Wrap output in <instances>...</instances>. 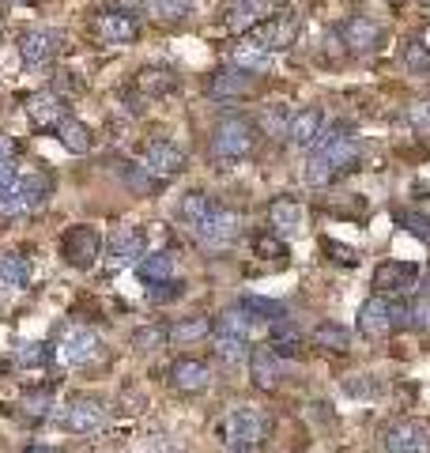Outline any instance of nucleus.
Listing matches in <instances>:
<instances>
[{
  "mask_svg": "<svg viewBox=\"0 0 430 453\" xmlns=\"http://www.w3.org/2000/svg\"><path fill=\"white\" fill-rule=\"evenodd\" d=\"M253 144H257L253 121L238 118V113L223 118V121L211 129V136H208L211 163H219V166H234V163H242V159H250V155H253Z\"/></svg>",
  "mask_w": 430,
  "mask_h": 453,
  "instance_id": "f257e3e1",
  "label": "nucleus"
},
{
  "mask_svg": "<svg viewBox=\"0 0 430 453\" xmlns=\"http://www.w3.org/2000/svg\"><path fill=\"white\" fill-rule=\"evenodd\" d=\"M272 434V419L261 412V408H234L219 419V442L231 449H250L261 446Z\"/></svg>",
  "mask_w": 430,
  "mask_h": 453,
  "instance_id": "f03ea898",
  "label": "nucleus"
},
{
  "mask_svg": "<svg viewBox=\"0 0 430 453\" xmlns=\"http://www.w3.org/2000/svg\"><path fill=\"white\" fill-rule=\"evenodd\" d=\"M310 151L325 155V159L333 163L336 178L343 174V170H355V166H358V159H363V144H358V136H355V129H351L348 121H333V125H325L321 136L313 140V148H310Z\"/></svg>",
  "mask_w": 430,
  "mask_h": 453,
  "instance_id": "7ed1b4c3",
  "label": "nucleus"
},
{
  "mask_svg": "<svg viewBox=\"0 0 430 453\" xmlns=\"http://www.w3.org/2000/svg\"><path fill=\"white\" fill-rule=\"evenodd\" d=\"M53 351H57V363H65V366H88L103 356V336L88 329V325H72L53 344Z\"/></svg>",
  "mask_w": 430,
  "mask_h": 453,
  "instance_id": "20e7f679",
  "label": "nucleus"
},
{
  "mask_svg": "<svg viewBox=\"0 0 430 453\" xmlns=\"http://www.w3.org/2000/svg\"><path fill=\"white\" fill-rule=\"evenodd\" d=\"M61 257H65V265L83 273V268H91L98 257H103V234H98L95 226H83V223L68 226L61 234Z\"/></svg>",
  "mask_w": 430,
  "mask_h": 453,
  "instance_id": "39448f33",
  "label": "nucleus"
},
{
  "mask_svg": "<svg viewBox=\"0 0 430 453\" xmlns=\"http://www.w3.org/2000/svg\"><path fill=\"white\" fill-rule=\"evenodd\" d=\"M385 453H430V423L426 419H396L381 431Z\"/></svg>",
  "mask_w": 430,
  "mask_h": 453,
  "instance_id": "423d86ee",
  "label": "nucleus"
},
{
  "mask_svg": "<svg viewBox=\"0 0 430 453\" xmlns=\"http://www.w3.org/2000/svg\"><path fill=\"white\" fill-rule=\"evenodd\" d=\"M246 38L257 42V46L268 50V53H283V50H291L295 38H298V16H291V12H283V16H268L261 23H253L246 31Z\"/></svg>",
  "mask_w": 430,
  "mask_h": 453,
  "instance_id": "0eeeda50",
  "label": "nucleus"
},
{
  "mask_svg": "<svg viewBox=\"0 0 430 453\" xmlns=\"http://www.w3.org/2000/svg\"><path fill=\"white\" fill-rule=\"evenodd\" d=\"M238 226H242L238 211L223 208V204H211L208 216L200 223H193V238L196 242H204V246H211V250H223V246H231L238 238Z\"/></svg>",
  "mask_w": 430,
  "mask_h": 453,
  "instance_id": "6e6552de",
  "label": "nucleus"
},
{
  "mask_svg": "<svg viewBox=\"0 0 430 453\" xmlns=\"http://www.w3.org/2000/svg\"><path fill=\"white\" fill-rule=\"evenodd\" d=\"M143 170L155 178V181H174L181 170H185V151L166 136H155L143 144Z\"/></svg>",
  "mask_w": 430,
  "mask_h": 453,
  "instance_id": "1a4fd4ad",
  "label": "nucleus"
},
{
  "mask_svg": "<svg viewBox=\"0 0 430 453\" xmlns=\"http://www.w3.org/2000/svg\"><path fill=\"white\" fill-rule=\"evenodd\" d=\"M91 35L106 46H128V42L140 38V19L136 12H118V8H106L91 16Z\"/></svg>",
  "mask_w": 430,
  "mask_h": 453,
  "instance_id": "9d476101",
  "label": "nucleus"
},
{
  "mask_svg": "<svg viewBox=\"0 0 430 453\" xmlns=\"http://www.w3.org/2000/svg\"><path fill=\"white\" fill-rule=\"evenodd\" d=\"M110 419V408H106V401L103 396H72L68 401V408L61 412V427L65 431H76V434H91V431H98L103 423Z\"/></svg>",
  "mask_w": 430,
  "mask_h": 453,
  "instance_id": "9b49d317",
  "label": "nucleus"
},
{
  "mask_svg": "<svg viewBox=\"0 0 430 453\" xmlns=\"http://www.w3.org/2000/svg\"><path fill=\"white\" fill-rule=\"evenodd\" d=\"M61 31L53 27H27L19 35V57L23 65H50L57 53H61Z\"/></svg>",
  "mask_w": 430,
  "mask_h": 453,
  "instance_id": "f8f14e48",
  "label": "nucleus"
},
{
  "mask_svg": "<svg viewBox=\"0 0 430 453\" xmlns=\"http://www.w3.org/2000/svg\"><path fill=\"white\" fill-rule=\"evenodd\" d=\"M106 253H110L113 268L136 265L143 253H148V231H140V226H118V231L106 238Z\"/></svg>",
  "mask_w": 430,
  "mask_h": 453,
  "instance_id": "ddd939ff",
  "label": "nucleus"
},
{
  "mask_svg": "<svg viewBox=\"0 0 430 453\" xmlns=\"http://www.w3.org/2000/svg\"><path fill=\"white\" fill-rule=\"evenodd\" d=\"M23 110H27V118H31L35 129H57L65 118H68V106H65V98L57 95L53 88L50 91H35V95H27L23 98Z\"/></svg>",
  "mask_w": 430,
  "mask_h": 453,
  "instance_id": "4468645a",
  "label": "nucleus"
},
{
  "mask_svg": "<svg viewBox=\"0 0 430 453\" xmlns=\"http://www.w3.org/2000/svg\"><path fill=\"white\" fill-rule=\"evenodd\" d=\"M381 38L385 31L370 16H351L340 23V42L348 53H374L381 46Z\"/></svg>",
  "mask_w": 430,
  "mask_h": 453,
  "instance_id": "2eb2a0df",
  "label": "nucleus"
},
{
  "mask_svg": "<svg viewBox=\"0 0 430 453\" xmlns=\"http://www.w3.org/2000/svg\"><path fill=\"white\" fill-rule=\"evenodd\" d=\"M419 280V265L408 261H381L374 268V295H408Z\"/></svg>",
  "mask_w": 430,
  "mask_h": 453,
  "instance_id": "dca6fc26",
  "label": "nucleus"
},
{
  "mask_svg": "<svg viewBox=\"0 0 430 453\" xmlns=\"http://www.w3.org/2000/svg\"><path fill=\"white\" fill-rule=\"evenodd\" d=\"M250 381H253V389H261V393H276L283 381V359L272 348L250 351Z\"/></svg>",
  "mask_w": 430,
  "mask_h": 453,
  "instance_id": "f3484780",
  "label": "nucleus"
},
{
  "mask_svg": "<svg viewBox=\"0 0 430 453\" xmlns=\"http://www.w3.org/2000/svg\"><path fill=\"white\" fill-rule=\"evenodd\" d=\"M358 333H363L366 340H385L393 333L389 299H385V295H370V299L358 306Z\"/></svg>",
  "mask_w": 430,
  "mask_h": 453,
  "instance_id": "a211bd4d",
  "label": "nucleus"
},
{
  "mask_svg": "<svg viewBox=\"0 0 430 453\" xmlns=\"http://www.w3.org/2000/svg\"><path fill=\"white\" fill-rule=\"evenodd\" d=\"M253 88H257V76L253 73H246V68H219L211 80H208V95L211 98H246V95H253Z\"/></svg>",
  "mask_w": 430,
  "mask_h": 453,
  "instance_id": "6ab92c4d",
  "label": "nucleus"
},
{
  "mask_svg": "<svg viewBox=\"0 0 430 453\" xmlns=\"http://www.w3.org/2000/svg\"><path fill=\"white\" fill-rule=\"evenodd\" d=\"M321 129H325V110L321 106L295 110L291 121H287V136H291L295 148H313V140L321 136Z\"/></svg>",
  "mask_w": 430,
  "mask_h": 453,
  "instance_id": "aec40b11",
  "label": "nucleus"
},
{
  "mask_svg": "<svg viewBox=\"0 0 430 453\" xmlns=\"http://www.w3.org/2000/svg\"><path fill=\"white\" fill-rule=\"evenodd\" d=\"M170 386H174L178 393H204L211 386V371H208V363H200V359H178V363H170Z\"/></svg>",
  "mask_w": 430,
  "mask_h": 453,
  "instance_id": "412c9836",
  "label": "nucleus"
},
{
  "mask_svg": "<svg viewBox=\"0 0 430 453\" xmlns=\"http://www.w3.org/2000/svg\"><path fill=\"white\" fill-rule=\"evenodd\" d=\"M268 223L276 234H298L306 226V211L295 196H276V201L268 204Z\"/></svg>",
  "mask_w": 430,
  "mask_h": 453,
  "instance_id": "4be33fe9",
  "label": "nucleus"
},
{
  "mask_svg": "<svg viewBox=\"0 0 430 453\" xmlns=\"http://www.w3.org/2000/svg\"><path fill=\"white\" fill-rule=\"evenodd\" d=\"M265 4L268 0H223L219 4V23L227 27V31H250Z\"/></svg>",
  "mask_w": 430,
  "mask_h": 453,
  "instance_id": "5701e85b",
  "label": "nucleus"
},
{
  "mask_svg": "<svg viewBox=\"0 0 430 453\" xmlns=\"http://www.w3.org/2000/svg\"><path fill=\"white\" fill-rule=\"evenodd\" d=\"M174 265H178V253L174 250H159V253H143L133 268H136V276L151 288V283L174 280Z\"/></svg>",
  "mask_w": 430,
  "mask_h": 453,
  "instance_id": "b1692460",
  "label": "nucleus"
},
{
  "mask_svg": "<svg viewBox=\"0 0 430 453\" xmlns=\"http://www.w3.org/2000/svg\"><path fill=\"white\" fill-rule=\"evenodd\" d=\"M31 283V261L23 253H0V295H16Z\"/></svg>",
  "mask_w": 430,
  "mask_h": 453,
  "instance_id": "393cba45",
  "label": "nucleus"
},
{
  "mask_svg": "<svg viewBox=\"0 0 430 453\" xmlns=\"http://www.w3.org/2000/svg\"><path fill=\"white\" fill-rule=\"evenodd\" d=\"M204 336H211V318H178L166 325V340L178 348H189Z\"/></svg>",
  "mask_w": 430,
  "mask_h": 453,
  "instance_id": "a878e982",
  "label": "nucleus"
},
{
  "mask_svg": "<svg viewBox=\"0 0 430 453\" xmlns=\"http://www.w3.org/2000/svg\"><path fill=\"white\" fill-rule=\"evenodd\" d=\"M211 333H227V336H242V340H250V333H253V314L242 303H234V306H227V310H219V318L211 321Z\"/></svg>",
  "mask_w": 430,
  "mask_h": 453,
  "instance_id": "bb28decb",
  "label": "nucleus"
},
{
  "mask_svg": "<svg viewBox=\"0 0 430 453\" xmlns=\"http://www.w3.org/2000/svg\"><path fill=\"white\" fill-rule=\"evenodd\" d=\"M136 88L140 95H170V91H178V76H174V68L148 65L136 73Z\"/></svg>",
  "mask_w": 430,
  "mask_h": 453,
  "instance_id": "cd10ccee",
  "label": "nucleus"
},
{
  "mask_svg": "<svg viewBox=\"0 0 430 453\" xmlns=\"http://www.w3.org/2000/svg\"><path fill=\"white\" fill-rule=\"evenodd\" d=\"M231 65L234 68H246V73H253V76H261V73H268V68H272V53L246 38V42H238V46H234Z\"/></svg>",
  "mask_w": 430,
  "mask_h": 453,
  "instance_id": "c85d7f7f",
  "label": "nucleus"
},
{
  "mask_svg": "<svg viewBox=\"0 0 430 453\" xmlns=\"http://www.w3.org/2000/svg\"><path fill=\"white\" fill-rule=\"evenodd\" d=\"M57 140H61V148L65 151H72V155H88L91 151V129L83 121H76V118H65L61 125H57Z\"/></svg>",
  "mask_w": 430,
  "mask_h": 453,
  "instance_id": "c756f323",
  "label": "nucleus"
},
{
  "mask_svg": "<svg viewBox=\"0 0 430 453\" xmlns=\"http://www.w3.org/2000/svg\"><path fill=\"white\" fill-rule=\"evenodd\" d=\"M19 189H23V211H38V208L50 204L53 181L46 174H23L19 178Z\"/></svg>",
  "mask_w": 430,
  "mask_h": 453,
  "instance_id": "7c9ffc66",
  "label": "nucleus"
},
{
  "mask_svg": "<svg viewBox=\"0 0 430 453\" xmlns=\"http://www.w3.org/2000/svg\"><path fill=\"white\" fill-rule=\"evenodd\" d=\"M313 344L340 356V351L351 348V333H348V325H340V321H321L318 329H313Z\"/></svg>",
  "mask_w": 430,
  "mask_h": 453,
  "instance_id": "2f4dec72",
  "label": "nucleus"
},
{
  "mask_svg": "<svg viewBox=\"0 0 430 453\" xmlns=\"http://www.w3.org/2000/svg\"><path fill=\"white\" fill-rule=\"evenodd\" d=\"M193 4H196V0H143L148 16L159 19V23H181V19H189Z\"/></svg>",
  "mask_w": 430,
  "mask_h": 453,
  "instance_id": "473e14b6",
  "label": "nucleus"
},
{
  "mask_svg": "<svg viewBox=\"0 0 430 453\" xmlns=\"http://www.w3.org/2000/svg\"><path fill=\"white\" fill-rule=\"evenodd\" d=\"M303 181L310 189H328L336 181V170H333V163L325 159V155H318V151H310V159H306V166H303Z\"/></svg>",
  "mask_w": 430,
  "mask_h": 453,
  "instance_id": "72a5a7b5",
  "label": "nucleus"
},
{
  "mask_svg": "<svg viewBox=\"0 0 430 453\" xmlns=\"http://www.w3.org/2000/svg\"><path fill=\"white\" fill-rule=\"evenodd\" d=\"M400 65L408 68V76H430V50L419 38H408L400 46Z\"/></svg>",
  "mask_w": 430,
  "mask_h": 453,
  "instance_id": "f704fd0d",
  "label": "nucleus"
},
{
  "mask_svg": "<svg viewBox=\"0 0 430 453\" xmlns=\"http://www.w3.org/2000/svg\"><path fill=\"white\" fill-rule=\"evenodd\" d=\"M215 356H219L227 366H238L242 359H250V348L242 336H227V333H215Z\"/></svg>",
  "mask_w": 430,
  "mask_h": 453,
  "instance_id": "c9c22d12",
  "label": "nucleus"
},
{
  "mask_svg": "<svg viewBox=\"0 0 430 453\" xmlns=\"http://www.w3.org/2000/svg\"><path fill=\"white\" fill-rule=\"evenodd\" d=\"M19 408H23V416L27 419H46L50 416V408H53V393L50 389H31V393H23L19 396Z\"/></svg>",
  "mask_w": 430,
  "mask_h": 453,
  "instance_id": "e433bc0d",
  "label": "nucleus"
},
{
  "mask_svg": "<svg viewBox=\"0 0 430 453\" xmlns=\"http://www.w3.org/2000/svg\"><path fill=\"white\" fill-rule=\"evenodd\" d=\"M211 204H215V201H211L208 193L193 189V193H185V196H181V208H178V211H181V219L193 226V223H200V219L208 216V211H211Z\"/></svg>",
  "mask_w": 430,
  "mask_h": 453,
  "instance_id": "4c0bfd02",
  "label": "nucleus"
},
{
  "mask_svg": "<svg viewBox=\"0 0 430 453\" xmlns=\"http://www.w3.org/2000/svg\"><path fill=\"white\" fill-rule=\"evenodd\" d=\"M50 359H57V351H53V344H46V340L23 344V348H19V356H16L19 366H46Z\"/></svg>",
  "mask_w": 430,
  "mask_h": 453,
  "instance_id": "58836bf2",
  "label": "nucleus"
},
{
  "mask_svg": "<svg viewBox=\"0 0 430 453\" xmlns=\"http://www.w3.org/2000/svg\"><path fill=\"white\" fill-rule=\"evenodd\" d=\"M253 253H257V257H265V261H283L287 257V242H283V238L280 234H257L253 238Z\"/></svg>",
  "mask_w": 430,
  "mask_h": 453,
  "instance_id": "ea45409f",
  "label": "nucleus"
},
{
  "mask_svg": "<svg viewBox=\"0 0 430 453\" xmlns=\"http://www.w3.org/2000/svg\"><path fill=\"white\" fill-rule=\"evenodd\" d=\"M166 344V325H143V329L133 333V348L136 351H155Z\"/></svg>",
  "mask_w": 430,
  "mask_h": 453,
  "instance_id": "a19ab883",
  "label": "nucleus"
},
{
  "mask_svg": "<svg viewBox=\"0 0 430 453\" xmlns=\"http://www.w3.org/2000/svg\"><path fill=\"white\" fill-rule=\"evenodd\" d=\"M396 223L404 226L408 234L419 238V242L430 246V216H423V211H396Z\"/></svg>",
  "mask_w": 430,
  "mask_h": 453,
  "instance_id": "79ce46f5",
  "label": "nucleus"
},
{
  "mask_svg": "<svg viewBox=\"0 0 430 453\" xmlns=\"http://www.w3.org/2000/svg\"><path fill=\"white\" fill-rule=\"evenodd\" d=\"M321 250L328 253V261L340 265V268H355V265H358V250H355V246H343V242H336V238H325Z\"/></svg>",
  "mask_w": 430,
  "mask_h": 453,
  "instance_id": "37998d69",
  "label": "nucleus"
},
{
  "mask_svg": "<svg viewBox=\"0 0 430 453\" xmlns=\"http://www.w3.org/2000/svg\"><path fill=\"white\" fill-rule=\"evenodd\" d=\"M287 121H291V113H287V106H272L268 113L257 125L268 133V136H287Z\"/></svg>",
  "mask_w": 430,
  "mask_h": 453,
  "instance_id": "c03bdc74",
  "label": "nucleus"
},
{
  "mask_svg": "<svg viewBox=\"0 0 430 453\" xmlns=\"http://www.w3.org/2000/svg\"><path fill=\"white\" fill-rule=\"evenodd\" d=\"M242 306H246L253 318H261V321H272V318H283L287 314L283 303H272V299H242Z\"/></svg>",
  "mask_w": 430,
  "mask_h": 453,
  "instance_id": "a18cd8bd",
  "label": "nucleus"
},
{
  "mask_svg": "<svg viewBox=\"0 0 430 453\" xmlns=\"http://www.w3.org/2000/svg\"><path fill=\"white\" fill-rule=\"evenodd\" d=\"M151 303H174V299H181V295H185V283L181 280H163V283H151Z\"/></svg>",
  "mask_w": 430,
  "mask_h": 453,
  "instance_id": "49530a36",
  "label": "nucleus"
},
{
  "mask_svg": "<svg viewBox=\"0 0 430 453\" xmlns=\"http://www.w3.org/2000/svg\"><path fill=\"white\" fill-rule=\"evenodd\" d=\"M381 386H378V378H370V374H355L343 381V393L348 396H374Z\"/></svg>",
  "mask_w": 430,
  "mask_h": 453,
  "instance_id": "de8ad7c7",
  "label": "nucleus"
},
{
  "mask_svg": "<svg viewBox=\"0 0 430 453\" xmlns=\"http://www.w3.org/2000/svg\"><path fill=\"white\" fill-rule=\"evenodd\" d=\"M408 121H411L415 133L430 136V103H411V106H408Z\"/></svg>",
  "mask_w": 430,
  "mask_h": 453,
  "instance_id": "09e8293b",
  "label": "nucleus"
},
{
  "mask_svg": "<svg viewBox=\"0 0 430 453\" xmlns=\"http://www.w3.org/2000/svg\"><path fill=\"white\" fill-rule=\"evenodd\" d=\"M389 318H393V333L408 329V325H411V306L404 299H389Z\"/></svg>",
  "mask_w": 430,
  "mask_h": 453,
  "instance_id": "8fccbe9b",
  "label": "nucleus"
},
{
  "mask_svg": "<svg viewBox=\"0 0 430 453\" xmlns=\"http://www.w3.org/2000/svg\"><path fill=\"white\" fill-rule=\"evenodd\" d=\"M53 91L61 95V98H65V95H80V91H83V80H76L72 73H61V76L53 80Z\"/></svg>",
  "mask_w": 430,
  "mask_h": 453,
  "instance_id": "3c124183",
  "label": "nucleus"
},
{
  "mask_svg": "<svg viewBox=\"0 0 430 453\" xmlns=\"http://www.w3.org/2000/svg\"><path fill=\"white\" fill-rule=\"evenodd\" d=\"M411 325H415V329H423V333H430V299L411 306Z\"/></svg>",
  "mask_w": 430,
  "mask_h": 453,
  "instance_id": "603ef678",
  "label": "nucleus"
},
{
  "mask_svg": "<svg viewBox=\"0 0 430 453\" xmlns=\"http://www.w3.org/2000/svg\"><path fill=\"white\" fill-rule=\"evenodd\" d=\"M12 155H16V140L8 133H0V163H12Z\"/></svg>",
  "mask_w": 430,
  "mask_h": 453,
  "instance_id": "864d4df0",
  "label": "nucleus"
},
{
  "mask_svg": "<svg viewBox=\"0 0 430 453\" xmlns=\"http://www.w3.org/2000/svg\"><path fill=\"white\" fill-rule=\"evenodd\" d=\"M23 453H61L57 446H31V449H23Z\"/></svg>",
  "mask_w": 430,
  "mask_h": 453,
  "instance_id": "5fc2aeb1",
  "label": "nucleus"
},
{
  "mask_svg": "<svg viewBox=\"0 0 430 453\" xmlns=\"http://www.w3.org/2000/svg\"><path fill=\"white\" fill-rule=\"evenodd\" d=\"M423 291H426V295H430V273H426V280H423Z\"/></svg>",
  "mask_w": 430,
  "mask_h": 453,
  "instance_id": "6e6d98bb",
  "label": "nucleus"
},
{
  "mask_svg": "<svg viewBox=\"0 0 430 453\" xmlns=\"http://www.w3.org/2000/svg\"><path fill=\"white\" fill-rule=\"evenodd\" d=\"M419 4H426V8H430V0H419Z\"/></svg>",
  "mask_w": 430,
  "mask_h": 453,
  "instance_id": "4d7b16f0",
  "label": "nucleus"
},
{
  "mask_svg": "<svg viewBox=\"0 0 430 453\" xmlns=\"http://www.w3.org/2000/svg\"><path fill=\"white\" fill-rule=\"evenodd\" d=\"M0 371H4V363H0Z\"/></svg>",
  "mask_w": 430,
  "mask_h": 453,
  "instance_id": "13d9d810",
  "label": "nucleus"
}]
</instances>
